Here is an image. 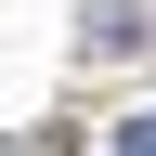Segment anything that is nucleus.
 Segmentation results:
<instances>
[{
    "mask_svg": "<svg viewBox=\"0 0 156 156\" xmlns=\"http://www.w3.org/2000/svg\"><path fill=\"white\" fill-rule=\"evenodd\" d=\"M117 156H156V117H130V130H117Z\"/></svg>",
    "mask_w": 156,
    "mask_h": 156,
    "instance_id": "nucleus-1",
    "label": "nucleus"
}]
</instances>
